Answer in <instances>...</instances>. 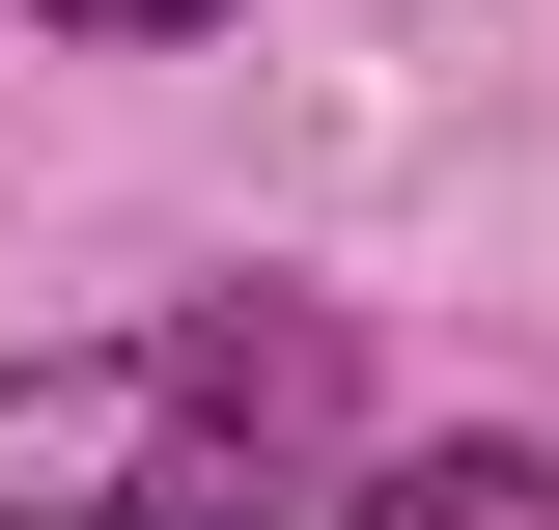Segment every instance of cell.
<instances>
[{
    "instance_id": "1",
    "label": "cell",
    "mask_w": 559,
    "mask_h": 530,
    "mask_svg": "<svg viewBox=\"0 0 559 530\" xmlns=\"http://www.w3.org/2000/svg\"><path fill=\"white\" fill-rule=\"evenodd\" d=\"M364 419V335L308 279H197V308L28 335L0 363V530H280Z\"/></svg>"
},
{
    "instance_id": "2",
    "label": "cell",
    "mask_w": 559,
    "mask_h": 530,
    "mask_svg": "<svg viewBox=\"0 0 559 530\" xmlns=\"http://www.w3.org/2000/svg\"><path fill=\"white\" fill-rule=\"evenodd\" d=\"M336 530H559V474H532V447H392Z\"/></svg>"
},
{
    "instance_id": "3",
    "label": "cell",
    "mask_w": 559,
    "mask_h": 530,
    "mask_svg": "<svg viewBox=\"0 0 559 530\" xmlns=\"http://www.w3.org/2000/svg\"><path fill=\"white\" fill-rule=\"evenodd\" d=\"M57 28H197V0H57Z\"/></svg>"
}]
</instances>
